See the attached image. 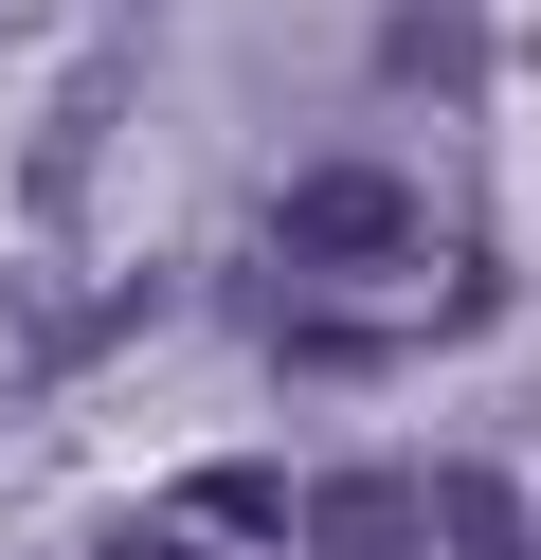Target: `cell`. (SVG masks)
Instances as JSON below:
<instances>
[{
	"instance_id": "277c9868",
	"label": "cell",
	"mask_w": 541,
	"mask_h": 560,
	"mask_svg": "<svg viewBox=\"0 0 541 560\" xmlns=\"http://www.w3.org/2000/svg\"><path fill=\"white\" fill-rule=\"evenodd\" d=\"M433 560H541L524 488H505V470H433Z\"/></svg>"
},
{
	"instance_id": "8992f818",
	"label": "cell",
	"mask_w": 541,
	"mask_h": 560,
	"mask_svg": "<svg viewBox=\"0 0 541 560\" xmlns=\"http://www.w3.org/2000/svg\"><path fill=\"white\" fill-rule=\"evenodd\" d=\"M91 560H216V542H199V524H108Z\"/></svg>"
},
{
	"instance_id": "52a82bcc",
	"label": "cell",
	"mask_w": 541,
	"mask_h": 560,
	"mask_svg": "<svg viewBox=\"0 0 541 560\" xmlns=\"http://www.w3.org/2000/svg\"><path fill=\"white\" fill-rule=\"evenodd\" d=\"M0 19H19V0H0Z\"/></svg>"
},
{
	"instance_id": "6da1fadb",
	"label": "cell",
	"mask_w": 541,
	"mask_h": 560,
	"mask_svg": "<svg viewBox=\"0 0 541 560\" xmlns=\"http://www.w3.org/2000/svg\"><path fill=\"white\" fill-rule=\"evenodd\" d=\"M271 271H325V290L415 271V182H379V163H307V182L271 199Z\"/></svg>"
},
{
	"instance_id": "7a4b0ae2",
	"label": "cell",
	"mask_w": 541,
	"mask_h": 560,
	"mask_svg": "<svg viewBox=\"0 0 541 560\" xmlns=\"http://www.w3.org/2000/svg\"><path fill=\"white\" fill-rule=\"evenodd\" d=\"M289 524H307V560H433L415 470H325V488H289Z\"/></svg>"
},
{
	"instance_id": "3957f363",
	"label": "cell",
	"mask_w": 541,
	"mask_h": 560,
	"mask_svg": "<svg viewBox=\"0 0 541 560\" xmlns=\"http://www.w3.org/2000/svg\"><path fill=\"white\" fill-rule=\"evenodd\" d=\"M379 73L433 91V109H469V91H487V19H469V0H397V19H379Z\"/></svg>"
},
{
	"instance_id": "5b68a950",
	"label": "cell",
	"mask_w": 541,
	"mask_h": 560,
	"mask_svg": "<svg viewBox=\"0 0 541 560\" xmlns=\"http://www.w3.org/2000/svg\"><path fill=\"white\" fill-rule=\"evenodd\" d=\"M180 524H252V542H271L289 488H271V470H199V488H180Z\"/></svg>"
}]
</instances>
